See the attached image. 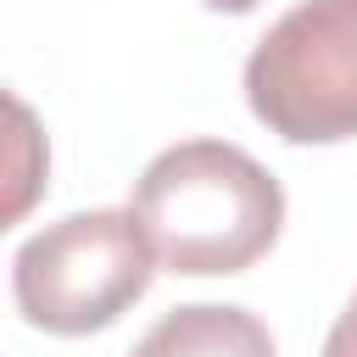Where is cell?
<instances>
[{"label":"cell","instance_id":"1","mask_svg":"<svg viewBox=\"0 0 357 357\" xmlns=\"http://www.w3.org/2000/svg\"><path fill=\"white\" fill-rule=\"evenodd\" d=\"M128 212L139 218L167 273H245L273 251L284 229L279 178L229 139L167 145L134 184Z\"/></svg>","mask_w":357,"mask_h":357},{"label":"cell","instance_id":"2","mask_svg":"<svg viewBox=\"0 0 357 357\" xmlns=\"http://www.w3.org/2000/svg\"><path fill=\"white\" fill-rule=\"evenodd\" d=\"M156 273V251L128 206L73 212L28 234L11 257V301L45 335H95L117 324Z\"/></svg>","mask_w":357,"mask_h":357},{"label":"cell","instance_id":"3","mask_svg":"<svg viewBox=\"0 0 357 357\" xmlns=\"http://www.w3.org/2000/svg\"><path fill=\"white\" fill-rule=\"evenodd\" d=\"M245 106L290 145L357 139V0L290 6L245 56Z\"/></svg>","mask_w":357,"mask_h":357},{"label":"cell","instance_id":"4","mask_svg":"<svg viewBox=\"0 0 357 357\" xmlns=\"http://www.w3.org/2000/svg\"><path fill=\"white\" fill-rule=\"evenodd\" d=\"M128 357H279L257 312L223 301H190L162 312Z\"/></svg>","mask_w":357,"mask_h":357},{"label":"cell","instance_id":"5","mask_svg":"<svg viewBox=\"0 0 357 357\" xmlns=\"http://www.w3.org/2000/svg\"><path fill=\"white\" fill-rule=\"evenodd\" d=\"M324 357H357V296L346 301V312L335 318L329 340H324Z\"/></svg>","mask_w":357,"mask_h":357},{"label":"cell","instance_id":"6","mask_svg":"<svg viewBox=\"0 0 357 357\" xmlns=\"http://www.w3.org/2000/svg\"><path fill=\"white\" fill-rule=\"evenodd\" d=\"M206 11H229V17H240V11H257L262 0H201Z\"/></svg>","mask_w":357,"mask_h":357}]
</instances>
